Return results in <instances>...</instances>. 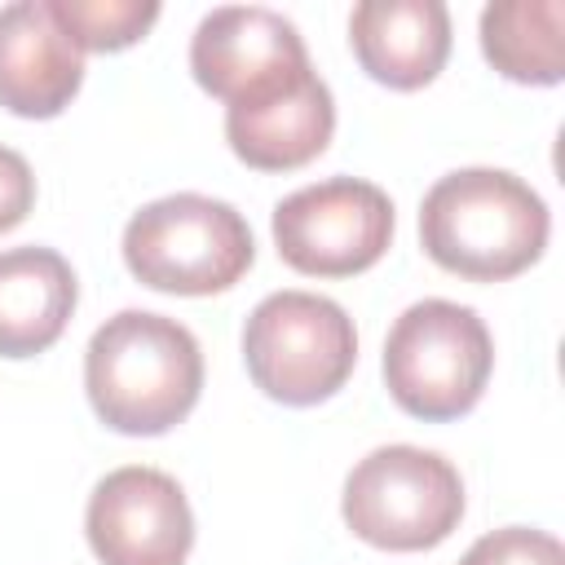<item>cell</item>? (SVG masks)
Listing matches in <instances>:
<instances>
[{
  "mask_svg": "<svg viewBox=\"0 0 565 565\" xmlns=\"http://www.w3.org/2000/svg\"><path fill=\"white\" fill-rule=\"evenodd\" d=\"M552 234L547 203L508 168H455L419 203V243L433 265L468 282L525 274Z\"/></svg>",
  "mask_w": 565,
  "mask_h": 565,
  "instance_id": "2",
  "label": "cell"
},
{
  "mask_svg": "<svg viewBox=\"0 0 565 565\" xmlns=\"http://www.w3.org/2000/svg\"><path fill=\"white\" fill-rule=\"evenodd\" d=\"M243 362L252 384L282 406H318L344 388L358 366V331L344 305L318 291H274L243 322Z\"/></svg>",
  "mask_w": 565,
  "mask_h": 565,
  "instance_id": "5",
  "label": "cell"
},
{
  "mask_svg": "<svg viewBox=\"0 0 565 565\" xmlns=\"http://www.w3.org/2000/svg\"><path fill=\"white\" fill-rule=\"evenodd\" d=\"M494 371V340L477 309L428 296L402 309L384 340L388 397L424 424L468 415Z\"/></svg>",
  "mask_w": 565,
  "mask_h": 565,
  "instance_id": "4",
  "label": "cell"
},
{
  "mask_svg": "<svg viewBox=\"0 0 565 565\" xmlns=\"http://www.w3.org/2000/svg\"><path fill=\"white\" fill-rule=\"evenodd\" d=\"M481 53L512 79L552 88L565 79V4L561 0H499L481 9Z\"/></svg>",
  "mask_w": 565,
  "mask_h": 565,
  "instance_id": "14",
  "label": "cell"
},
{
  "mask_svg": "<svg viewBox=\"0 0 565 565\" xmlns=\"http://www.w3.org/2000/svg\"><path fill=\"white\" fill-rule=\"evenodd\" d=\"M349 44L375 84L415 93L450 57V13L441 0H362L349 13Z\"/></svg>",
  "mask_w": 565,
  "mask_h": 565,
  "instance_id": "12",
  "label": "cell"
},
{
  "mask_svg": "<svg viewBox=\"0 0 565 565\" xmlns=\"http://www.w3.org/2000/svg\"><path fill=\"white\" fill-rule=\"evenodd\" d=\"M340 516L380 552H428L463 521L459 468L424 446H375L344 477Z\"/></svg>",
  "mask_w": 565,
  "mask_h": 565,
  "instance_id": "6",
  "label": "cell"
},
{
  "mask_svg": "<svg viewBox=\"0 0 565 565\" xmlns=\"http://www.w3.org/2000/svg\"><path fill=\"white\" fill-rule=\"evenodd\" d=\"M49 13L75 40L79 53L132 49L159 22L154 0H49Z\"/></svg>",
  "mask_w": 565,
  "mask_h": 565,
  "instance_id": "15",
  "label": "cell"
},
{
  "mask_svg": "<svg viewBox=\"0 0 565 565\" xmlns=\"http://www.w3.org/2000/svg\"><path fill=\"white\" fill-rule=\"evenodd\" d=\"M128 274L168 296L230 291L256 260V238L243 212L212 194H168L137 207L124 225Z\"/></svg>",
  "mask_w": 565,
  "mask_h": 565,
  "instance_id": "3",
  "label": "cell"
},
{
  "mask_svg": "<svg viewBox=\"0 0 565 565\" xmlns=\"http://www.w3.org/2000/svg\"><path fill=\"white\" fill-rule=\"evenodd\" d=\"M393 199L362 177H327L300 185L274 207L278 256L309 278H353L393 243Z\"/></svg>",
  "mask_w": 565,
  "mask_h": 565,
  "instance_id": "7",
  "label": "cell"
},
{
  "mask_svg": "<svg viewBox=\"0 0 565 565\" xmlns=\"http://www.w3.org/2000/svg\"><path fill=\"white\" fill-rule=\"evenodd\" d=\"M335 132V102L318 71L225 106V141L256 172H291L313 163Z\"/></svg>",
  "mask_w": 565,
  "mask_h": 565,
  "instance_id": "11",
  "label": "cell"
},
{
  "mask_svg": "<svg viewBox=\"0 0 565 565\" xmlns=\"http://www.w3.org/2000/svg\"><path fill=\"white\" fill-rule=\"evenodd\" d=\"M84 393L97 419L124 437L177 428L203 393V349L168 313L119 309L84 349Z\"/></svg>",
  "mask_w": 565,
  "mask_h": 565,
  "instance_id": "1",
  "label": "cell"
},
{
  "mask_svg": "<svg viewBox=\"0 0 565 565\" xmlns=\"http://www.w3.org/2000/svg\"><path fill=\"white\" fill-rule=\"evenodd\" d=\"M459 565H565L561 539L547 530H530V525H503L481 534Z\"/></svg>",
  "mask_w": 565,
  "mask_h": 565,
  "instance_id": "16",
  "label": "cell"
},
{
  "mask_svg": "<svg viewBox=\"0 0 565 565\" xmlns=\"http://www.w3.org/2000/svg\"><path fill=\"white\" fill-rule=\"evenodd\" d=\"M84 84V53L49 13V0L0 9V106L18 119L62 115Z\"/></svg>",
  "mask_w": 565,
  "mask_h": 565,
  "instance_id": "10",
  "label": "cell"
},
{
  "mask_svg": "<svg viewBox=\"0 0 565 565\" xmlns=\"http://www.w3.org/2000/svg\"><path fill=\"white\" fill-rule=\"evenodd\" d=\"M31 207H35V172L18 150L0 146V234L22 225Z\"/></svg>",
  "mask_w": 565,
  "mask_h": 565,
  "instance_id": "17",
  "label": "cell"
},
{
  "mask_svg": "<svg viewBox=\"0 0 565 565\" xmlns=\"http://www.w3.org/2000/svg\"><path fill=\"white\" fill-rule=\"evenodd\" d=\"M84 534L102 565H185L194 547V512L177 477L128 463L93 486Z\"/></svg>",
  "mask_w": 565,
  "mask_h": 565,
  "instance_id": "8",
  "label": "cell"
},
{
  "mask_svg": "<svg viewBox=\"0 0 565 565\" xmlns=\"http://www.w3.org/2000/svg\"><path fill=\"white\" fill-rule=\"evenodd\" d=\"M79 282L53 247L0 252V358H35L53 349L75 313Z\"/></svg>",
  "mask_w": 565,
  "mask_h": 565,
  "instance_id": "13",
  "label": "cell"
},
{
  "mask_svg": "<svg viewBox=\"0 0 565 565\" xmlns=\"http://www.w3.org/2000/svg\"><path fill=\"white\" fill-rule=\"evenodd\" d=\"M190 71L203 93L230 106L265 97L313 66L291 18L265 4H225L199 18L190 35Z\"/></svg>",
  "mask_w": 565,
  "mask_h": 565,
  "instance_id": "9",
  "label": "cell"
}]
</instances>
